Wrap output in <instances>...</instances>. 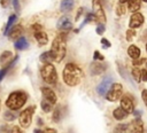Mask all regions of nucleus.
<instances>
[{"label": "nucleus", "mask_w": 147, "mask_h": 133, "mask_svg": "<svg viewBox=\"0 0 147 133\" xmlns=\"http://www.w3.org/2000/svg\"><path fill=\"white\" fill-rule=\"evenodd\" d=\"M121 108H123L127 114L133 111V101L129 95H122L121 97Z\"/></svg>", "instance_id": "nucleus-13"}, {"label": "nucleus", "mask_w": 147, "mask_h": 133, "mask_svg": "<svg viewBox=\"0 0 147 133\" xmlns=\"http://www.w3.org/2000/svg\"><path fill=\"white\" fill-rule=\"evenodd\" d=\"M127 1H129V0H119V1H118V3H122V5H124V3H126Z\"/></svg>", "instance_id": "nucleus-47"}, {"label": "nucleus", "mask_w": 147, "mask_h": 133, "mask_svg": "<svg viewBox=\"0 0 147 133\" xmlns=\"http://www.w3.org/2000/svg\"><path fill=\"white\" fill-rule=\"evenodd\" d=\"M111 84H113V78H111V77H105V78L102 79V81L96 86V93H98L99 95H101V96L106 95V93H107L108 89L110 88Z\"/></svg>", "instance_id": "nucleus-10"}, {"label": "nucleus", "mask_w": 147, "mask_h": 133, "mask_svg": "<svg viewBox=\"0 0 147 133\" xmlns=\"http://www.w3.org/2000/svg\"><path fill=\"white\" fill-rule=\"evenodd\" d=\"M41 133H56V130H54L52 127H47L45 130H41Z\"/></svg>", "instance_id": "nucleus-42"}, {"label": "nucleus", "mask_w": 147, "mask_h": 133, "mask_svg": "<svg viewBox=\"0 0 147 133\" xmlns=\"http://www.w3.org/2000/svg\"><path fill=\"white\" fill-rule=\"evenodd\" d=\"M63 118V111H62V105L57 104L56 108L53 111V116H52V120L54 123H60L61 119Z\"/></svg>", "instance_id": "nucleus-17"}, {"label": "nucleus", "mask_w": 147, "mask_h": 133, "mask_svg": "<svg viewBox=\"0 0 147 133\" xmlns=\"http://www.w3.org/2000/svg\"><path fill=\"white\" fill-rule=\"evenodd\" d=\"M0 2H1V6H2L3 8L7 6V0H0Z\"/></svg>", "instance_id": "nucleus-45"}, {"label": "nucleus", "mask_w": 147, "mask_h": 133, "mask_svg": "<svg viewBox=\"0 0 147 133\" xmlns=\"http://www.w3.org/2000/svg\"><path fill=\"white\" fill-rule=\"evenodd\" d=\"M34 38H36V40H37V42H38L39 46H44V45H46L48 42V36L44 31H37V32H34Z\"/></svg>", "instance_id": "nucleus-16"}, {"label": "nucleus", "mask_w": 147, "mask_h": 133, "mask_svg": "<svg viewBox=\"0 0 147 133\" xmlns=\"http://www.w3.org/2000/svg\"><path fill=\"white\" fill-rule=\"evenodd\" d=\"M38 125H42V120H41V118H38Z\"/></svg>", "instance_id": "nucleus-49"}, {"label": "nucleus", "mask_w": 147, "mask_h": 133, "mask_svg": "<svg viewBox=\"0 0 147 133\" xmlns=\"http://www.w3.org/2000/svg\"><path fill=\"white\" fill-rule=\"evenodd\" d=\"M146 52H147V44H146Z\"/></svg>", "instance_id": "nucleus-51"}, {"label": "nucleus", "mask_w": 147, "mask_h": 133, "mask_svg": "<svg viewBox=\"0 0 147 133\" xmlns=\"http://www.w3.org/2000/svg\"><path fill=\"white\" fill-rule=\"evenodd\" d=\"M105 25H103V23H100L98 26H96V33L98 34H102L103 32H105Z\"/></svg>", "instance_id": "nucleus-34"}, {"label": "nucleus", "mask_w": 147, "mask_h": 133, "mask_svg": "<svg viewBox=\"0 0 147 133\" xmlns=\"http://www.w3.org/2000/svg\"><path fill=\"white\" fill-rule=\"evenodd\" d=\"M26 99H28V95H26L25 92H23V91H15V92L10 93L9 96L7 97L6 105L10 110H18V109H21L25 104Z\"/></svg>", "instance_id": "nucleus-3"}, {"label": "nucleus", "mask_w": 147, "mask_h": 133, "mask_svg": "<svg viewBox=\"0 0 147 133\" xmlns=\"http://www.w3.org/2000/svg\"><path fill=\"white\" fill-rule=\"evenodd\" d=\"M14 46H15V48H16V49H18V50H24V49H26V48H28L29 44H28V41H26V39H25V38L20 37V38L15 41Z\"/></svg>", "instance_id": "nucleus-24"}, {"label": "nucleus", "mask_w": 147, "mask_h": 133, "mask_svg": "<svg viewBox=\"0 0 147 133\" xmlns=\"http://www.w3.org/2000/svg\"><path fill=\"white\" fill-rule=\"evenodd\" d=\"M127 125H129V127H127L129 133H144V124H142V120L140 119V117L134 118Z\"/></svg>", "instance_id": "nucleus-11"}, {"label": "nucleus", "mask_w": 147, "mask_h": 133, "mask_svg": "<svg viewBox=\"0 0 147 133\" xmlns=\"http://www.w3.org/2000/svg\"><path fill=\"white\" fill-rule=\"evenodd\" d=\"M40 107H41V109H42L44 112H49V111H52V108H53V105L51 103H48V102H46L44 100H41Z\"/></svg>", "instance_id": "nucleus-28"}, {"label": "nucleus", "mask_w": 147, "mask_h": 133, "mask_svg": "<svg viewBox=\"0 0 147 133\" xmlns=\"http://www.w3.org/2000/svg\"><path fill=\"white\" fill-rule=\"evenodd\" d=\"M17 60H18V55L14 56V58L11 60V62H10L9 64L5 65V68H2V69L0 70V81H1L2 79H3V77L6 76V73H7V72L9 71V69H10V68H11V66H13V65H14V64L16 63V61H17Z\"/></svg>", "instance_id": "nucleus-23"}, {"label": "nucleus", "mask_w": 147, "mask_h": 133, "mask_svg": "<svg viewBox=\"0 0 147 133\" xmlns=\"http://www.w3.org/2000/svg\"><path fill=\"white\" fill-rule=\"evenodd\" d=\"M16 18H17V16L15 15V14H11L10 16H9V18H8V22H7V24H6V28H5V34L7 36L8 34V32H9V30H10V26L13 25V23L16 21Z\"/></svg>", "instance_id": "nucleus-26"}, {"label": "nucleus", "mask_w": 147, "mask_h": 133, "mask_svg": "<svg viewBox=\"0 0 147 133\" xmlns=\"http://www.w3.org/2000/svg\"><path fill=\"white\" fill-rule=\"evenodd\" d=\"M92 6H93V10H94V15H95V18L96 21L103 23L106 22V14L103 11V8H102V3H101V0H93L92 1Z\"/></svg>", "instance_id": "nucleus-7"}, {"label": "nucleus", "mask_w": 147, "mask_h": 133, "mask_svg": "<svg viewBox=\"0 0 147 133\" xmlns=\"http://www.w3.org/2000/svg\"><path fill=\"white\" fill-rule=\"evenodd\" d=\"M146 70H147V61H146Z\"/></svg>", "instance_id": "nucleus-50"}, {"label": "nucleus", "mask_w": 147, "mask_h": 133, "mask_svg": "<svg viewBox=\"0 0 147 133\" xmlns=\"http://www.w3.org/2000/svg\"><path fill=\"white\" fill-rule=\"evenodd\" d=\"M40 61L45 64V63H51L53 60V55L51 53V50H47V52H44L41 55H40Z\"/></svg>", "instance_id": "nucleus-25"}, {"label": "nucleus", "mask_w": 147, "mask_h": 133, "mask_svg": "<svg viewBox=\"0 0 147 133\" xmlns=\"http://www.w3.org/2000/svg\"><path fill=\"white\" fill-rule=\"evenodd\" d=\"M141 1H145V2H147V0H141Z\"/></svg>", "instance_id": "nucleus-52"}, {"label": "nucleus", "mask_w": 147, "mask_h": 133, "mask_svg": "<svg viewBox=\"0 0 147 133\" xmlns=\"http://www.w3.org/2000/svg\"><path fill=\"white\" fill-rule=\"evenodd\" d=\"M134 36H136V31H134L133 29H130V30L126 31V40H127V41H131Z\"/></svg>", "instance_id": "nucleus-32"}, {"label": "nucleus", "mask_w": 147, "mask_h": 133, "mask_svg": "<svg viewBox=\"0 0 147 133\" xmlns=\"http://www.w3.org/2000/svg\"><path fill=\"white\" fill-rule=\"evenodd\" d=\"M31 30H32L33 32H37V31H41V25H40V24H37V23H34V24L31 26Z\"/></svg>", "instance_id": "nucleus-38"}, {"label": "nucleus", "mask_w": 147, "mask_h": 133, "mask_svg": "<svg viewBox=\"0 0 147 133\" xmlns=\"http://www.w3.org/2000/svg\"><path fill=\"white\" fill-rule=\"evenodd\" d=\"M141 97H142L144 103L147 105V89H142V92H141Z\"/></svg>", "instance_id": "nucleus-40"}, {"label": "nucleus", "mask_w": 147, "mask_h": 133, "mask_svg": "<svg viewBox=\"0 0 147 133\" xmlns=\"http://www.w3.org/2000/svg\"><path fill=\"white\" fill-rule=\"evenodd\" d=\"M34 110H36V107L34 105H31V107H28L26 109H24L20 114V125L23 128H28L31 125L32 116H33Z\"/></svg>", "instance_id": "nucleus-6"}, {"label": "nucleus", "mask_w": 147, "mask_h": 133, "mask_svg": "<svg viewBox=\"0 0 147 133\" xmlns=\"http://www.w3.org/2000/svg\"><path fill=\"white\" fill-rule=\"evenodd\" d=\"M9 133H23V131L21 130V127H18V126H13L11 127V130L9 131Z\"/></svg>", "instance_id": "nucleus-37"}, {"label": "nucleus", "mask_w": 147, "mask_h": 133, "mask_svg": "<svg viewBox=\"0 0 147 133\" xmlns=\"http://www.w3.org/2000/svg\"><path fill=\"white\" fill-rule=\"evenodd\" d=\"M133 114H134L137 117H140V111H139V110H133Z\"/></svg>", "instance_id": "nucleus-46"}, {"label": "nucleus", "mask_w": 147, "mask_h": 133, "mask_svg": "<svg viewBox=\"0 0 147 133\" xmlns=\"http://www.w3.org/2000/svg\"><path fill=\"white\" fill-rule=\"evenodd\" d=\"M22 33H23V26L22 25H15L9 30L7 36L9 39H18Z\"/></svg>", "instance_id": "nucleus-15"}, {"label": "nucleus", "mask_w": 147, "mask_h": 133, "mask_svg": "<svg viewBox=\"0 0 147 133\" xmlns=\"http://www.w3.org/2000/svg\"><path fill=\"white\" fill-rule=\"evenodd\" d=\"M145 22V17H144V15L141 14V13H133L132 15H131V17H130V21H129V26H130V29H137V28H139V26H141L142 25V23Z\"/></svg>", "instance_id": "nucleus-9"}, {"label": "nucleus", "mask_w": 147, "mask_h": 133, "mask_svg": "<svg viewBox=\"0 0 147 133\" xmlns=\"http://www.w3.org/2000/svg\"><path fill=\"white\" fill-rule=\"evenodd\" d=\"M83 70L75 63H67L63 71H62V78L63 81L68 86H77L80 80L83 79Z\"/></svg>", "instance_id": "nucleus-1"}, {"label": "nucleus", "mask_w": 147, "mask_h": 133, "mask_svg": "<svg viewBox=\"0 0 147 133\" xmlns=\"http://www.w3.org/2000/svg\"><path fill=\"white\" fill-rule=\"evenodd\" d=\"M147 60L145 58V57H139V58H136V60H133V65L134 66H139V65H141L142 63H145Z\"/></svg>", "instance_id": "nucleus-33"}, {"label": "nucleus", "mask_w": 147, "mask_h": 133, "mask_svg": "<svg viewBox=\"0 0 147 133\" xmlns=\"http://www.w3.org/2000/svg\"><path fill=\"white\" fill-rule=\"evenodd\" d=\"M125 6L124 5H122V3H118L117 5V7H116V14L118 15V16H121V15H124L125 14Z\"/></svg>", "instance_id": "nucleus-30"}, {"label": "nucleus", "mask_w": 147, "mask_h": 133, "mask_svg": "<svg viewBox=\"0 0 147 133\" xmlns=\"http://www.w3.org/2000/svg\"><path fill=\"white\" fill-rule=\"evenodd\" d=\"M113 116H114V118L117 119V120H123V119H125V118L129 116V114H127L123 108L118 107V108H116V109L113 111Z\"/></svg>", "instance_id": "nucleus-20"}, {"label": "nucleus", "mask_w": 147, "mask_h": 133, "mask_svg": "<svg viewBox=\"0 0 147 133\" xmlns=\"http://www.w3.org/2000/svg\"><path fill=\"white\" fill-rule=\"evenodd\" d=\"M140 80L147 81V70L146 69H142L141 72H140Z\"/></svg>", "instance_id": "nucleus-36"}, {"label": "nucleus", "mask_w": 147, "mask_h": 133, "mask_svg": "<svg viewBox=\"0 0 147 133\" xmlns=\"http://www.w3.org/2000/svg\"><path fill=\"white\" fill-rule=\"evenodd\" d=\"M127 54H129V56H130L132 60L139 58V57H140V49H139L138 46L131 45V46H129V48H127Z\"/></svg>", "instance_id": "nucleus-21"}, {"label": "nucleus", "mask_w": 147, "mask_h": 133, "mask_svg": "<svg viewBox=\"0 0 147 133\" xmlns=\"http://www.w3.org/2000/svg\"><path fill=\"white\" fill-rule=\"evenodd\" d=\"M0 133H9V128L7 125H2L0 127Z\"/></svg>", "instance_id": "nucleus-44"}, {"label": "nucleus", "mask_w": 147, "mask_h": 133, "mask_svg": "<svg viewBox=\"0 0 147 133\" xmlns=\"http://www.w3.org/2000/svg\"><path fill=\"white\" fill-rule=\"evenodd\" d=\"M16 114L15 112H13V111H6L5 114H3V119L5 120H7V122H13L15 118H16Z\"/></svg>", "instance_id": "nucleus-29"}, {"label": "nucleus", "mask_w": 147, "mask_h": 133, "mask_svg": "<svg viewBox=\"0 0 147 133\" xmlns=\"http://www.w3.org/2000/svg\"><path fill=\"white\" fill-rule=\"evenodd\" d=\"M126 3H127L129 11H131L132 14L137 13L141 7V0H129Z\"/></svg>", "instance_id": "nucleus-19"}, {"label": "nucleus", "mask_w": 147, "mask_h": 133, "mask_svg": "<svg viewBox=\"0 0 147 133\" xmlns=\"http://www.w3.org/2000/svg\"><path fill=\"white\" fill-rule=\"evenodd\" d=\"M33 133H41V130H39V128H34Z\"/></svg>", "instance_id": "nucleus-48"}, {"label": "nucleus", "mask_w": 147, "mask_h": 133, "mask_svg": "<svg viewBox=\"0 0 147 133\" xmlns=\"http://www.w3.org/2000/svg\"><path fill=\"white\" fill-rule=\"evenodd\" d=\"M13 6H14L15 11H20V3H18V0H13Z\"/></svg>", "instance_id": "nucleus-43"}, {"label": "nucleus", "mask_w": 147, "mask_h": 133, "mask_svg": "<svg viewBox=\"0 0 147 133\" xmlns=\"http://www.w3.org/2000/svg\"><path fill=\"white\" fill-rule=\"evenodd\" d=\"M101 44H102V46H103L105 48H108V47L111 46V44H110L106 38H102V39H101Z\"/></svg>", "instance_id": "nucleus-39"}, {"label": "nucleus", "mask_w": 147, "mask_h": 133, "mask_svg": "<svg viewBox=\"0 0 147 133\" xmlns=\"http://www.w3.org/2000/svg\"><path fill=\"white\" fill-rule=\"evenodd\" d=\"M13 58H14V57H13V53L9 52V50H5V52L0 55V64H1V65H7V64H9V63L11 62Z\"/></svg>", "instance_id": "nucleus-18"}, {"label": "nucleus", "mask_w": 147, "mask_h": 133, "mask_svg": "<svg viewBox=\"0 0 147 133\" xmlns=\"http://www.w3.org/2000/svg\"><path fill=\"white\" fill-rule=\"evenodd\" d=\"M40 76L47 84H55L57 81V73L52 63H45L40 68Z\"/></svg>", "instance_id": "nucleus-4"}, {"label": "nucleus", "mask_w": 147, "mask_h": 133, "mask_svg": "<svg viewBox=\"0 0 147 133\" xmlns=\"http://www.w3.org/2000/svg\"><path fill=\"white\" fill-rule=\"evenodd\" d=\"M93 58H94L95 61H96V60H98V61H102V60H103V55L100 54L98 50H95L94 54H93Z\"/></svg>", "instance_id": "nucleus-35"}, {"label": "nucleus", "mask_w": 147, "mask_h": 133, "mask_svg": "<svg viewBox=\"0 0 147 133\" xmlns=\"http://www.w3.org/2000/svg\"><path fill=\"white\" fill-rule=\"evenodd\" d=\"M74 7V0H62L60 5V9L62 13H68Z\"/></svg>", "instance_id": "nucleus-22"}, {"label": "nucleus", "mask_w": 147, "mask_h": 133, "mask_svg": "<svg viewBox=\"0 0 147 133\" xmlns=\"http://www.w3.org/2000/svg\"><path fill=\"white\" fill-rule=\"evenodd\" d=\"M106 69H107V64L101 63V62H93L91 63V66H90V71L93 76L101 75L102 72H105Z\"/></svg>", "instance_id": "nucleus-14"}, {"label": "nucleus", "mask_w": 147, "mask_h": 133, "mask_svg": "<svg viewBox=\"0 0 147 133\" xmlns=\"http://www.w3.org/2000/svg\"><path fill=\"white\" fill-rule=\"evenodd\" d=\"M127 124H117L114 127V133H127Z\"/></svg>", "instance_id": "nucleus-27"}, {"label": "nucleus", "mask_w": 147, "mask_h": 133, "mask_svg": "<svg viewBox=\"0 0 147 133\" xmlns=\"http://www.w3.org/2000/svg\"><path fill=\"white\" fill-rule=\"evenodd\" d=\"M67 34L65 33H60L55 37V39L52 42L51 47V53L53 55V60L57 63H60L67 53Z\"/></svg>", "instance_id": "nucleus-2"}, {"label": "nucleus", "mask_w": 147, "mask_h": 133, "mask_svg": "<svg viewBox=\"0 0 147 133\" xmlns=\"http://www.w3.org/2000/svg\"><path fill=\"white\" fill-rule=\"evenodd\" d=\"M56 28H57L60 31H62V32L67 33V32H69V31L72 29V23L70 22L69 17L63 16V17H61V18L57 21Z\"/></svg>", "instance_id": "nucleus-12"}, {"label": "nucleus", "mask_w": 147, "mask_h": 133, "mask_svg": "<svg viewBox=\"0 0 147 133\" xmlns=\"http://www.w3.org/2000/svg\"><path fill=\"white\" fill-rule=\"evenodd\" d=\"M83 11H84V8H78V10H77V14H76V16H75V21L77 22L78 19H79V17H80V15L83 14Z\"/></svg>", "instance_id": "nucleus-41"}, {"label": "nucleus", "mask_w": 147, "mask_h": 133, "mask_svg": "<svg viewBox=\"0 0 147 133\" xmlns=\"http://www.w3.org/2000/svg\"><path fill=\"white\" fill-rule=\"evenodd\" d=\"M40 91H41V95H42V100L44 101L51 103L52 105H54L56 103L57 97H56L55 92L53 89H51L49 87H41Z\"/></svg>", "instance_id": "nucleus-8"}, {"label": "nucleus", "mask_w": 147, "mask_h": 133, "mask_svg": "<svg viewBox=\"0 0 147 133\" xmlns=\"http://www.w3.org/2000/svg\"><path fill=\"white\" fill-rule=\"evenodd\" d=\"M140 72H141V70L138 69V68H134V69L132 70V77L134 78V80L140 81Z\"/></svg>", "instance_id": "nucleus-31"}, {"label": "nucleus", "mask_w": 147, "mask_h": 133, "mask_svg": "<svg viewBox=\"0 0 147 133\" xmlns=\"http://www.w3.org/2000/svg\"><path fill=\"white\" fill-rule=\"evenodd\" d=\"M122 95H123V86L118 83H115V84H111L110 88L106 93V99L110 102H115L118 99H121Z\"/></svg>", "instance_id": "nucleus-5"}]
</instances>
